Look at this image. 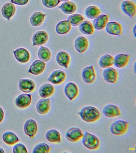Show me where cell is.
<instances>
[{"mask_svg": "<svg viewBox=\"0 0 136 153\" xmlns=\"http://www.w3.org/2000/svg\"><path fill=\"white\" fill-rule=\"evenodd\" d=\"M78 114L81 118L87 123L96 121L100 117V111L96 108L92 106L83 107Z\"/></svg>", "mask_w": 136, "mask_h": 153, "instance_id": "1", "label": "cell"}, {"mask_svg": "<svg viewBox=\"0 0 136 153\" xmlns=\"http://www.w3.org/2000/svg\"><path fill=\"white\" fill-rule=\"evenodd\" d=\"M82 142L83 145L90 150H95L100 146V142L95 135L85 131L82 137Z\"/></svg>", "mask_w": 136, "mask_h": 153, "instance_id": "2", "label": "cell"}, {"mask_svg": "<svg viewBox=\"0 0 136 153\" xmlns=\"http://www.w3.org/2000/svg\"><path fill=\"white\" fill-rule=\"evenodd\" d=\"M129 125V123L127 122L118 120L112 123L110 130L113 134L119 136L124 134L127 131Z\"/></svg>", "mask_w": 136, "mask_h": 153, "instance_id": "3", "label": "cell"}, {"mask_svg": "<svg viewBox=\"0 0 136 153\" xmlns=\"http://www.w3.org/2000/svg\"><path fill=\"white\" fill-rule=\"evenodd\" d=\"M82 77L83 81L86 83L94 82L96 78L94 66L90 65L83 68L82 72Z\"/></svg>", "mask_w": 136, "mask_h": 153, "instance_id": "4", "label": "cell"}, {"mask_svg": "<svg viewBox=\"0 0 136 153\" xmlns=\"http://www.w3.org/2000/svg\"><path fill=\"white\" fill-rule=\"evenodd\" d=\"M123 13L130 17H134L136 14V6L134 2L129 0L123 1L121 4Z\"/></svg>", "mask_w": 136, "mask_h": 153, "instance_id": "5", "label": "cell"}, {"mask_svg": "<svg viewBox=\"0 0 136 153\" xmlns=\"http://www.w3.org/2000/svg\"><path fill=\"white\" fill-rule=\"evenodd\" d=\"M66 74L65 72L61 70L54 71L51 73L48 81L54 85L60 84L65 81Z\"/></svg>", "mask_w": 136, "mask_h": 153, "instance_id": "6", "label": "cell"}, {"mask_svg": "<svg viewBox=\"0 0 136 153\" xmlns=\"http://www.w3.org/2000/svg\"><path fill=\"white\" fill-rule=\"evenodd\" d=\"M104 79L109 83H115L118 77L117 71L114 68L109 67L104 69L103 72Z\"/></svg>", "mask_w": 136, "mask_h": 153, "instance_id": "7", "label": "cell"}, {"mask_svg": "<svg viewBox=\"0 0 136 153\" xmlns=\"http://www.w3.org/2000/svg\"><path fill=\"white\" fill-rule=\"evenodd\" d=\"M83 134L79 128L72 127L67 131L65 137L70 142H75L81 139L83 137Z\"/></svg>", "mask_w": 136, "mask_h": 153, "instance_id": "8", "label": "cell"}, {"mask_svg": "<svg viewBox=\"0 0 136 153\" xmlns=\"http://www.w3.org/2000/svg\"><path fill=\"white\" fill-rule=\"evenodd\" d=\"M105 28L106 32L112 35L120 36L122 33V26L117 22L111 21L107 23Z\"/></svg>", "mask_w": 136, "mask_h": 153, "instance_id": "9", "label": "cell"}, {"mask_svg": "<svg viewBox=\"0 0 136 153\" xmlns=\"http://www.w3.org/2000/svg\"><path fill=\"white\" fill-rule=\"evenodd\" d=\"M64 92L65 96L69 100H74L78 95V87L74 82H68L64 87Z\"/></svg>", "mask_w": 136, "mask_h": 153, "instance_id": "10", "label": "cell"}, {"mask_svg": "<svg viewBox=\"0 0 136 153\" xmlns=\"http://www.w3.org/2000/svg\"><path fill=\"white\" fill-rule=\"evenodd\" d=\"M104 115L108 118H114L121 115L119 108L113 104H108L106 105L102 110Z\"/></svg>", "mask_w": 136, "mask_h": 153, "instance_id": "11", "label": "cell"}, {"mask_svg": "<svg viewBox=\"0 0 136 153\" xmlns=\"http://www.w3.org/2000/svg\"><path fill=\"white\" fill-rule=\"evenodd\" d=\"M25 133L31 138H33L38 130V125L34 120H28L25 123L24 126Z\"/></svg>", "mask_w": 136, "mask_h": 153, "instance_id": "12", "label": "cell"}, {"mask_svg": "<svg viewBox=\"0 0 136 153\" xmlns=\"http://www.w3.org/2000/svg\"><path fill=\"white\" fill-rule=\"evenodd\" d=\"M48 39V36L46 32L39 31L33 35V46H40L47 42Z\"/></svg>", "mask_w": 136, "mask_h": 153, "instance_id": "13", "label": "cell"}, {"mask_svg": "<svg viewBox=\"0 0 136 153\" xmlns=\"http://www.w3.org/2000/svg\"><path fill=\"white\" fill-rule=\"evenodd\" d=\"M74 45L77 52L80 53H83L88 50L89 47V42L85 37L80 36L76 38Z\"/></svg>", "mask_w": 136, "mask_h": 153, "instance_id": "14", "label": "cell"}, {"mask_svg": "<svg viewBox=\"0 0 136 153\" xmlns=\"http://www.w3.org/2000/svg\"><path fill=\"white\" fill-rule=\"evenodd\" d=\"M32 102L31 94H22L19 95L15 100V104L17 107L24 108L28 107Z\"/></svg>", "mask_w": 136, "mask_h": 153, "instance_id": "15", "label": "cell"}, {"mask_svg": "<svg viewBox=\"0 0 136 153\" xmlns=\"http://www.w3.org/2000/svg\"><path fill=\"white\" fill-rule=\"evenodd\" d=\"M19 88L24 93H30L35 88V85L33 80L30 79H22L19 81Z\"/></svg>", "mask_w": 136, "mask_h": 153, "instance_id": "16", "label": "cell"}, {"mask_svg": "<svg viewBox=\"0 0 136 153\" xmlns=\"http://www.w3.org/2000/svg\"><path fill=\"white\" fill-rule=\"evenodd\" d=\"M45 68L46 63L44 61L36 60L32 63L28 72L33 75H39L43 73Z\"/></svg>", "mask_w": 136, "mask_h": 153, "instance_id": "17", "label": "cell"}, {"mask_svg": "<svg viewBox=\"0 0 136 153\" xmlns=\"http://www.w3.org/2000/svg\"><path fill=\"white\" fill-rule=\"evenodd\" d=\"M51 107L50 98H44L40 99L37 103L36 108L38 113L45 114L49 111Z\"/></svg>", "mask_w": 136, "mask_h": 153, "instance_id": "18", "label": "cell"}, {"mask_svg": "<svg viewBox=\"0 0 136 153\" xmlns=\"http://www.w3.org/2000/svg\"><path fill=\"white\" fill-rule=\"evenodd\" d=\"M109 18V16L106 14L99 15L93 21L94 28L98 30L104 29L108 22Z\"/></svg>", "mask_w": 136, "mask_h": 153, "instance_id": "19", "label": "cell"}, {"mask_svg": "<svg viewBox=\"0 0 136 153\" xmlns=\"http://www.w3.org/2000/svg\"><path fill=\"white\" fill-rule=\"evenodd\" d=\"M15 58L21 63H27L30 58V55L28 50L23 48H20L13 51Z\"/></svg>", "mask_w": 136, "mask_h": 153, "instance_id": "20", "label": "cell"}, {"mask_svg": "<svg viewBox=\"0 0 136 153\" xmlns=\"http://www.w3.org/2000/svg\"><path fill=\"white\" fill-rule=\"evenodd\" d=\"M56 61L61 66L68 68L70 62V55L65 51H60L57 54Z\"/></svg>", "mask_w": 136, "mask_h": 153, "instance_id": "21", "label": "cell"}, {"mask_svg": "<svg viewBox=\"0 0 136 153\" xmlns=\"http://www.w3.org/2000/svg\"><path fill=\"white\" fill-rule=\"evenodd\" d=\"M129 55L124 53H119L114 57V65L117 68H122L126 66L129 63Z\"/></svg>", "mask_w": 136, "mask_h": 153, "instance_id": "22", "label": "cell"}, {"mask_svg": "<svg viewBox=\"0 0 136 153\" xmlns=\"http://www.w3.org/2000/svg\"><path fill=\"white\" fill-rule=\"evenodd\" d=\"M54 91L55 88L53 85L50 83H45L40 87L39 93L41 97L46 98L53 95Z\"/></svg>", "mask_w": 136, "mask_h": 153, "instance_id": "23", "label": "cell"}, {"mask_svg": "<svg viewBox=\"0 0 136 153\" xmlns=\"http://www.w3.org/2000/svg\"><path fill=\"white\" fill-rule=\"evenodd\" d=\"M16 12V8L13 4L8 2L5 4L2 8V14L4 17L10 20Z\"/></svg>", "mask_w": 136, "mask_h": 153, "instance_id": "24", "label": "cell"}, {"mask_svg": "<svg viewBox=\"0 0 136 153\" xmlns=\"http://www.w3.org/2000/svg\"><path fill=\"white\" fill-rule=\"evenodd\" d=\"M71 26L68 20H62L57 24L56 27V30L58 34L64 35L70 32Z\"/></svg>", "mask_w": 136, "mask_h": 153, "instance_id": "25", "label": "cell"}, {"mask_svg": "<svg viewBox=\"0 0 136 153\" xmlns=\"http://www.w3.org/2000/svg\"><path fill=\"white\" fill-rule=\"evenodd\" d=\"M61 10L64 14H71L74 13L77 9L76 4L71 1H68L62 4L59 7Z\"/></svg>", "mask_w": 136, "mask_h": 153, "instance_id": "26", "label": "cell"}, {"mask_svg": "<svg viewBox=\"0 0 136 153\" xmlns=\"http://www.w3.org/2000/svg\"><path fill=\"white\" fill-rule=\"evenodd\" d=\"M46 14L40 12L34 13L31 16L30 23L32 26L38 27L44 22Z\"/></svg>", "mask_w": 136, "mask_h": 153, "instance_id": "27", "label": "cell"}, {"mask_svg": "<svg viewBox=\"0 0 136 153\" xmlns=\"http://www.w3.org/2000/svg\"><path fill=\"white\" fill-rule=\"evenodd\" d=\"M46 137L47 140L51 143H59L61 140L60 133L56 129H51L47 131Z\"/></svg>", "mask_w": 136, "mask_h": 153, "instance_id": "28", "label": "cell"}, {"mask_svg": "<svg viewBox=\"0 0 136 153\" xmlns=\"http://www.w3.org/2000/svg\"><path fill=\"white\" fill-rule=\"evenodd\" d=\"M114 64V57L109 54H106L100 57L99 65L101 68H106L112 66Z\"/></svg>", "mask_w": 136, "mask_h": 153, "instance_id": "29", "label": "cell"}, {"mask_svg": "<svg viewBox=\"0 0 136 153\" xmlns=\"http://www.w3.org/2000/svg\"><path fill=\"white\" fill-rule=\"evenodd\" d=\"M2 138L4 143L9 145H13L18 142L19 139L15 133L8 131L3 134Z\"/></svg>", "mask_w": 136, "mask_h": 153, "instance_id": "30", "label": "cell"}, {"mask_svg": "<svg viewBox=\"0 0 136 153\" xmlns=\"http://www.w3.org/2000/svg\"><path fill=\"white\" fill-rule=\"evenodd\" d=\"M79 29L83 34L90 35L94 33V28L92 24L88 20L83 21L80 25Z\"/></svg>", "mask_w": 136, "mask_h": 153, "instance_id": "31", "label": "cell"}, {"mask_svg": "<svg viewBox=\"0 0 136 153\" xmlns=\"http://www.w3.org/2000/svg\"><path fill=\"white\" fill-rule=\"evenodd\" d=\"M101 13V10L95 6H89L85 10L86 16L91 19H95L100 15Z\"/></svg>", "mask_w": 136, "mask_h": 153, "instance_id": "32", "label": "cell"}, {"mask_svg": "<svg viewBox=\"0 0 136 153\" xmlns=\"http://www.w3.org/2000/svg\"><path fill=\"white\" fill-rule=\"evenodd\" d=\"M38 56L44 62H48L51 59V53L48 48L41 46L38 51Z\"/></svg>", "mask_w": 136, "mask_h": 153, "instance_id": "33", "label": "cell"}, {"mask_svg": "<svg viewBox=\"0 0 136 153\" xmlns=\"http://www.w3.org/2000/svg\"><path fill=\"white\" fill-rule=\"evenodd\" d=\"M84 18L79 14H74L70 15L68 18V20L71 24V26H79L83 21Z\"/></svg>", "mask_w": 136, "mask_h": 153, "instance_id": "34", "label": "cell"}, {"mask_svg": "<svg viewBox=\"0 0 136 153\" xmlns=\"http://www.w3.org/2000/svg\"><path fill=\"white\" fill-rule=\"evenodd\" d=\"M51 147L45 143H39L36 145L33 150V153H48L51 150Z\"/></svg>", "mask_w": 136, "mask_h": 153, "instance_id": "35", "label": "cell"}, {"mask_svg": "<svg viewBox=\"0 0 136 153\" xmlns=\"http://www.w3.org/2000/svg\"><path fill=\"white\" fill-rule=\"evenodd\" d=\"M59 0H42L43 5L46 8H55L60 3Z\"/></svg>", "mask_w": 136, "mask_h": 153, "instance_id": "36", "label": "cell"}, {"mask_svg": "<svg viewBox=\"0 0 136 153\" xmlns=\"http://www.w3.org/2000/svg\"><path fill=\"white\" fill-rule=\"evenodd\" d=\"M13 152L14 153H27V148L24 145L21 143H17L13 148Z\"/></svg>", "mask_w": 136, "mask_h": 153, "instance_id": "37", "label": "cell"}, {"mask_svg": "<svg viewBox=\"0 0 136 153\" xmlns=\"http://www.w3.org/2000/svg\"><path fill=\"white\" fill-rule=\"evenodd\" d=\"M29 0H11V2L19 5L23 6L27 4Z\"/></svg>", "mask_w": 136, "mask_h": 153, "instance_id": "38", "label": "cell"}, {"mask_svg": "<svg viewBox=\"0 0 136 153\" xmlns=\"http://www.w3.org/2000/svg\"><path fill=\"white\" fill-rule=\"evenodd\" d=\"M4 112L1 107H0V123L3 121L4 118Z\"/></svg>", "mask_w": 136, "mask_h": 153, "instance_id": "39", "label": "cell"}, {"mask_svg": "<svg viewBox=\"0 0 136 153\" xmlns=\"http://www.w3.org/2000/svg\"><path fill=\"white\" fill-rule=\"evenodd\" d=\"M135 25H135V26H134V27H133V34H134V35L135 36H136V26H135Z\"/></svg>", "mask_w": 136, "mask_h": 153, "instance_id": "40", "label": "cell"}, {"mask_svg": "<svg viewBox=\"0 0 136 153\" xmlns=\"http://www.w3.org/2000/svg\"><path fill=\"white\" fill-rule=\"evenodd\" d=\"M5 152L4 151V149L3 148H0V153H4Z\"/></svg>", "mask_w": 136, "mask_h": 153, "instance_id": "41", "label": "cell"}, {"mask_svg": "<svg viewBox=\"0 0 136 153\" xmlns=\"http://www.w3.org/2000/svg\"><path fill=\"white\" fill-rule=\"evenodd\" d=\"M60 1V2H66V1H70V0H59Z\"/></svg>", "mask_w": 136, "mask_h": 153, "instance_id": "42", "label": "cell"}]
</instances>
